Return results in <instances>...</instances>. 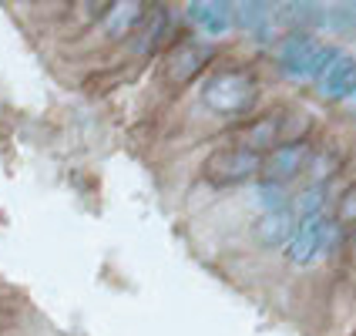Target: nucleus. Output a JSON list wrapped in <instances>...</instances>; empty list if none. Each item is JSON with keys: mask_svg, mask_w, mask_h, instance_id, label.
Instances as JSON below:
<instances>
[{"mask_svg": "<svg viewBox=\"0 0 356 336\" xmlns=\"http://www.w3.org/2000/svg\"><path fill=\"white\" fill-rule=\"evenodd\" d=\"M339 239V225L330 216H309L296 222V232L286 242V259L296 266H309L319 256H326Z\"/></svg>", "mask_w": 356, "mask_h": 336, "instance_id": "obj_2", "label": "nucleus"}, {"mask_svg": "<svg viewBox=\"0 0 356 336\" xmlns=\"http://www.w3.org/2000/svg\"><path fill=\"white\" fill-rule=\"evenodd\" d=\"M168 17H172L168 7L148 3L138 31H135V51H138V54H155V51H159V44L165 40V31H168Z\"/></svg>", "mask_w": 356, "mask_h": 336, "instance_id": "obj_12", "label": "nucleus"}, {"mask_svg": "<svg viewBox=\"0 0 356 336\" xmlns=\"http://www.w3.org/2000/svg\"><path fill=\"white\" fill-rule=\"evenodd\" d=\"M296 232V212L293 205H282V209H273V212H262V216L252 222V239L266 249H279L286 246Z\"/></svg>", "mask_w": 356, "mask_h": 336, "instance_id": "obj_7", "label": "nucleus"}, {"mask_svg": "<svg viewBox=\"0 0 356 336\" xmlns=\"http://www.w3.org/2000/svg\"><path fill=\"white\" fill-rule=\"evenodd\" d=\"M259 205L266 209V212H273V209H282V205H289V195H286V185H276V182H262L259 185Z\"/></svg>", "mask_w": 356, "mask_h": 336, "instance_id": "obj_15", "label": "nucleus"}, {"mask_svg": "<svg viewBox=\"0 0 356 336\" xmlns=\"http://www.w3.org/2000/svg\"><path fill=\"white\" fill-rule=\"evenodd\" d=\"M326 31L333 34H346L353 38L356 34V3H339V7H326Z\"/></svg>", "mask_w": 356, "mask_h": 336, "instance_id": "obj_13", "label": "nucleus"}, {"mask_svg": "<svg viewBox=\"0 0 356 336\" xmlns=\"http://www.w3.org/2000/svg\"><path fill=\"white\" fill-rule=\"evenodd\" d=\"M309 155H313V145L309 141H289V145H279L273 152L262 155V172H266V182H276V185H286L296 175H302L309 168Z\"/></svg>", "mask_w": 356, "mask_h": 336, "instance_id": "obj_5", "label": "nucleus"}, {"mask_svg": "<svg viewBox=\"0 0 356 336\" xmlns=\"http://www.w3.org/2000/svg\"><path fill=\"white\" fill-rule=\"evenodd\" d=\"M319 44L313 34H286L276 44V64L289 78H313V64H316Z\"/></svg>", "mask_w": 356, "mask_h": 336, "instance_id": "obj_6", "label": "nucleus"}, {"mask_svg": "<svg viewBox=\"0 0 356 336\" xmlns=\"http://www.w3.org/2000/svg\"><path fill=\"white\" fill-rule=\"evenodd\" d=\"M198 95L218 118H245L259 101V81L249 67H218L202 81Z\"/></svg>", "mask_w": 356, "mask_h": 336, "instance_id": "obj_1", "label": "nucleus"}, {"mask_svg": "<svg viewBox=\"0 0 356 336\" xmlns=\"http://www.w3.org/2000/svg\"><path fill=\"white\" fill-rule=\"evenodd\" d=\"M232 24L256 34L259 40H269L276 24V3H232Z\"/></svg>", "mask_w": 356, "mask_h": 336, "instance_id": "obj_11", "label": "nucleus"}, {"mask_svg": "<svg viewBox=\"0 0 356 336\" xmlns=\"http://www.w3.org/2000/svg\"><path fill=\"white\" fill-rule=\"evenodd\" d=\"M216 58V47L212 44H202V40H181L175 44L168 54H165V64H161V74L172 88H181L188 81H195Z\"/></svg>", "mask_w": 356, "mask_h": 336, "instance_id": "obj_4", "label": "nucleus"}, {"mask_svg": "<svg viewBox=\"0 0 356 336\" xmlns=\"http://www.w3.org/2000/svg\"><path fill=\"white\" fill-rule=\"evenodd\" d=\"M323 205H326V185H309V189L296 198V209H293V212H299L302 218L323 216Z\"/></svg>", "mask_w": 356, "mask_h": 336, "instance_id": "obj_14", "label": "nucleus"}, {"mask_svg": "<svg viewBox=\"0 0 356 336\" xmlns=\"http://www.w3.org/2000/svg\"><path fill=\"white\" fill-rule=\"evenodd\" d=\"M148 3L141 0H118V3H108V10L101 14V31L108 40H124L128 34L138 31L141 17H145Z\"/></svg>", "mask_w": 356, "mask_h": 336, "instance_id": "obj_8", "label": "nucleus"}, {"mask_svg": "<svg viewBox=\"0 0 356 336\" xmlns=\"http://www.w3.org/2000/svg\"><path fill=\"white\" fill-rule=\"evenodd\" d=\"M262 172V155L242 148V145H229V148H218L205 159V178L212 185H245Z\"/></svg>", "mask_w": 356, "mask_h": 336, "instance_id": "obj_3", "label": "nucleus"}, {"mask_svg": "<svg viewBox=\"0 0 356 336\" xmlns=\"http://www.w3.org/2000/svg\"><path fill=\"white\" fill-rule=\"evenodd\" d=\"M319 88H323V95L333 101H346L356 95V58L350 54H339L330 67H326V74L319 78Z\"/></svg>", "mask_w": 356, "mask_h": 336, "instance_id": "obj_10", "label": "nucleus"}, {"mask_svg": "<svg viewBox=\"0 0 356 336\" xmlns=\"http://www.w3.org/2000/svg\"><path fill=\"white\" fill-rule=\"evenodd\" d=\"M337 225L343 229H356V182L346 185V192L339 195V205H337Z\"/></svg>", "mask_w": 356, "mask_h": 336, "instance_id": "obj_16", "label": "nucleus"}, {"mask_svg": "<svg viewBox=\"0 0 356 336\" xmlns=\"http://www.w3.org/2000/svg\"><path fill=\"white\" fill-rule=\"evenodd\" d=\"M188 20L195 27H202L205 34L222 38L232 27V3H225V0H192L188 3Z\"/></svg>", "mask_w": 356, "mask_h": 336, "instance_id": "obj_9", "label": "nucleus"}]
</instances>
